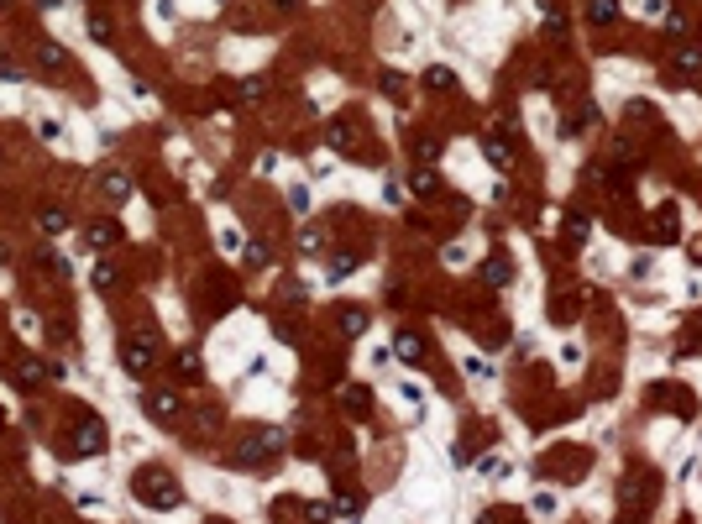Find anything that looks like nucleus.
<instances>
[{
  "instance_id": "obj_34",
  "label": "nucleus",
  "mask_w": 702,
  "mask_h": 524,
  "mask_svg": "<svg viewBox=\"0 0 702 524\" xmlns=\"http://www.w3.org/2000/svg\"><path fill=\"white\" fill-rule=\"evenodd\" d=\"M0 79H21V69H16L11 58H0Z\"/></svg>"
},
{
  "instance_id": "obj_9",
  "label": "nucleus",
  "mask_w": 702,
  "mask_h": 524,
  "mask_svg": "<svg viewBox=\"0 0 702 524\" xmlns=\"http://www.w3.org/2000/svg\"><path fill=\"white\" fill-rule=\"evenodd\" d=\"M482 152H488L493 168H508V163H514V147H508L503 137H482Z\"/></svg>"
},
{
  "instance_id": "obj_1",
  "label": "nucleus",
  "mask_w": 702,
  "mask_h": 524,
  "mask_svg": "<svg viewBox=\"0 0 702 524\" xmlns=\"http://www.w3.org/2000/svg\"><path fill=\"white\" fill-rule=\"evenodd\" d=\"M131 493H137V503H147V508H179L184 503V488L173 482V472H163V467L131 472Z\"/></svg>"
},
{
  "instance_id": "obj_14",
  "label": "nucleus",
  "mask_w": 702,
  "mask_h": 524,
  "mask_svg": "<svg viewBox=\"0 0 702 524\" xmlns=\"http://www.w3.org/2000/svg\"><path fill=\"white\" fill-rule=\"evenodd\" d=\"M409 189H414V194H435V189H440L435 168H414V173H409Z\"/></svg>"
},
{
  "instance_id": "obj_18",
  "label": "nucleus",
  "mask_w": 702,
  "mask_h": 524,
  "mask_svg": "<svg viewBox=\"0 0 702 524\" xmlns=\"http://www.w3.org/2000/svg\"><path fill=\"white\" fill-rule=\"evenodd\" d=\"M414 157H420V168H430L440 157V137H420V142H414Z\"/></svg>"
},
{
  "instance_id": "obj_28",
  "label": "nucleus",
  "mask_w": 702,
  "mask_h": 524,
  "mask_svg": "<svg viewBox=\"0 0 702 524\" xmlns=\"http://www.w3.org/2000/svg\"><path fill=\"white\" fill-rule=\"evenodd\" d=\"M89 37H94V43H105V37H111V21H105V16H89Z\"/></svg>"
},
{
  "instance_id": "obj_5",
  "label": "nucleus",
  "mask_w": 702,
  "mask_h": 524,
  "mask_svg": "<svg viewBox=\"0 0 702 524\" xmlns=\"http://www.w3.org/2000/svg\"><path fill=\"white\" fill-rule=\"evenodd\" d=\"M121 362H126V372H137V378H142V372L157 362L152 335H126V341H121Z\"/></svg>"
},
{
  "instance_id": "obj_36",
  "label": "nucleus",
  "mask_w": 702,
  "mask_h": 524,
  "mask_svg": "<svg viewBox=\"0 0 702 524\" xmlns=\"http://www.w3.org/2000/svg\"><path fill=\"white\" fill-rule=\"evenodd\" d=\"M0 6H16V0H0Z\"/></svg>"
},
{
  "instance_id": "obj_26",
  "label": "nucleus",
  "mask_w": 702,
  "mask_h": 524,
  "mask_svg": "<svg viewBox=\"0 0 702 524\" xmlns=\"http://www.w3.org/2000/svg\"><path fill=\"white\" fill-rule=\"evenodd\" d=\"M351 267H357V257H330V278H335V284H341V278L351 273Z\"/></svg>"
},
{
  "instance_id": "obj_27",
  "label": "nucleus",
  "mask_w": 702,
  "mask_h": 524,
  "mask_svg": "<svg viewBox=\"0 0 702 524\" xmlns=\"http://www.w3.org/2000/svg\"><path fill=\"white\" fill-rule=\"evenodd\" d=\"M267 262H273V257H267V247L252 241V247H247V267H267Z\"/></svg>"
},
{
  "instance_id": "obj_30",
  "label": "nucleus",
  "mask_w": 702,
  "mask_h": 524,
  "mask_svg": "<svg viewBox=\"0 0 702 524\" xmlns=\"http://www.w3.org/2000/svg\"><path fill=\"white\" fill-rule=\"evenodd\" d=\"M335 508H341V514H346V519H357V514H362V498H357V493H346V498H341V503H335Z\"/></svg>"
},
{
  "instance_id": "obj_32",
  "label": "nucleus",
  "mask_w": 702,
  "mask_h": 524,
  "mask_svg": "<svg viewBox=\"0 0 702 524\" xmlns=\"http://www.w3.org/2000/svg\"><path fill=\"white\" fill-rule=\"evenodd\" d=\"M467 372H472V378H493V367H488V362H477V357H467Z\"/></svg>"
},
{
  "instance_id": "obj_15",
  "label": "nucleus",
  "mask_w": 702,
  "mask_h": 524,
  "mask_svg": "<svg viewBox=\"0 0 702 524\" xmlns=\"http://www.w3.org/2000/svg\"><path fill=\"white\" fill-rule=\"evenodd\" d=\"M116 241H121V231H116L111 221H94L89 225V247H116Z\"/></svg>"
},
{
  "instance_id": "obj_4",
  "label": "nucleus",
  "mask_w": 702,
  "mask_h": 524,
  "mask_svg": "<svg viewBox=\"0 0 702 524\" xmlns=\"http://www.w3.org/2000/svg\"><path fill=\"white\" fill-rule=\"evenodd\" d=\"M142 409L152 420H173V414H184V398L179 388H142Z\"/></svg>"
},
{
  "instance_id": "obj_11",
  "label": "nucleus",
  "mask_w": 702,
  "mask_h": 524,
  "mask_svg": "<svg viewBox=\"0 0 702 524\" xmlns=\"http://www.w3.org/2000/svg\"><path fill=\"white\" fill-rule=\"evenodd\" d=\"M394 352H399L403 362H425V341H420V335H414V330H403L399 341H394Z\"/></svg>"
},
{
  "instance_id": "obj_33",
  "label": "nucleus",
  "mask_w": 702,
  "mask_h": 524,
  "mask_svg": "<svg viewBox=\"0 0 702 524\" xmlns=\"http://www.w3.org/2000/svg\"><path fill=\"white\" fill-rule=\"evenodd\" d=\"M330 519V503H309V524H325Z\"/></svg>"
},
{
  "instance_id": "obj_20",
  "label": "nucleus",
  "mask_w": 702,
  "mask_h": 524,
  "mask_svg": "<svg viewBox=\"0 0 702 524\" xmlns=\"http://www.w3.org/2000/svg\"><path fill=\"white\" fill-rule=\"evenodd\" d=\"M89 284H94V289H116V284H121V273H116L111 262H94V273H89Z\"/></svg>"
},
{
  "instance_id": "obj_8",
  "label": "nucleus",
  "mask_w": 702,
  "mask_h": 524,
  "mask_svg": "<svg viewBox=\"0 0 702 524\" xmlns=\"http://www.w3.org/2000/svg\"><path fill=\"white\" fill-rule=\"evenodd\" d=\"M576 315H582V299H576V294H561V299L550 304V320H556V325H572Z\"/></svg>"
},
{
  "instance_id": "obj_31",
  "label": "nucleus",
  "mask_w": 702,
  "mask_h": 524,
  "mask_svg": "<svg viewBox=\"0 0 702 524\" xmlns=\"http://www.w3.org/2000/svg\"><path fill=\"white\" fill-rule=\"evenodd\" d=\"M43 69H63V48H43Z\"/></svg>"
},
{
  "instance_id": "obj_2",
  "label": "nucleus",
  "mask_w": 702,
  "mask_h": 524,
  "mask_svg": "<svg viewBox=\"0 0 702 524\" xmlns=\"http://www.w3.org/2000/svg\"><path fill=\"white\" fill-rule=\"evenodd\" d=\"M278 451H283V430L267 425V430H252V435L236 446V462L252 467V462H262V456H278Z\"/></svg>"
},
{
  "instance_id": "obj_29",
  "label": "nucleus",
  "mask_w": 702,
  "mask_h": 524,
  "mask_svg": "<svg viewBox=\"0 0 702 524\" xmlns=\"http://www.w3.org/2000/svg\"><path fill=\"white\" fill-rule=\"evenodd\" d=\"M383 89H388L394 100H409V95H403V79H399V74H383Z\"/></svg>"
},
{
  "instance_id": "obj_12",
  "label": "nucleus",
  "mask_w": 702,
  "mask_h": 524,
  "mask_svg": "<svg viewBox=\"0 0 702 524\" xmlns=\"http://www.w3.org/2000/svg\"><path fill=\"white\" fill-rule=\"evenodd\" d=\"M341 404H346L351 414H367V409H372V394H367V388H362V383H351L346 394H341Z\"/></svg>"
},
{
  "instance_id": "obj_7",
  "label": "nucleus",
  "mask_w": 702,
  "mask_h": 524,
  "mask_svg": "<svg viewBox=\"0 0 702 524\" xmlns=\"http://www.w3.org/2000/svg\"><path fill=\"white\" fill-rule=\"evenodd\" d=\"M482 278H488V289H503L508 278H514V267H508V257H503V252H493V257L482 262Z\"/></svg>"
},
{
  "instance_id": "obj_17",
  "label": "nucleus",
  "mask_w": 702,
  "mask_h": 524,
  "mask_svg": "<svg viewBox=\"0 0 702 524\" xmlns=\"http://www.w3.org/2000/svg\"><path fill=\"white\" fill-rule=\"evenodd\" d=\"M37 225H43L48 236H63V231H69V215H63V210H43V215H37Z\"/></svg>"
},
{
  "instance_id": "obj_24",
  "label": "nucleus",
  "mask_w": 702,
  "mask_h": 524,
  "mask_svg": "<svg viewBox=\"0 0 702 524\" xmlns=\"http://www.w3.org/2000/svg\"><path fill=\"white\" fill-rule=\"evenodd\" d=\"M477 472H482V477H508V462H503V456H482Z\"/></svg>"
},
{
  "instance_id": "obj_6",
  "label": "nucleus",
  "mask_w": 702,
  "mask_h": 524,
  "mask_svg": "<svg viewBox=\"0 0 702 524\" xmlns=\"http://www.w3.org/2000/svg\"><path fill=\"white\" fill-rule=\"evenodd\" d=\"M100 189H105L111 205H121V199H131V179H126L121 168H105V173H100Z\"/></svg>"
},
{
  "instance_id": "obj_25",
  "label": "nucleus",
  "mask_w": 702,
  "mask_h": 524,
  "mask_svg": "<svg viewBox=\"0 0 702 524\" xmlns=\"http://www.w3.org/2000/svg\"><path fill=\"white\" fill-rule=\"evenodd\" d=\"M655 236H660V241H671V236H676V210H671V205L660 210V225H655Z\"/></svg>"
},
{
  "instance_id": "obj_19",
  "label": "nucleus",
  "mask_w": 702,
  "mask_h": 524,
  "mask_svg": "<svg viewBox=\"0 0 702 524\" xmlns=\"http://www.w3.org/2000/svg\"><path fill=\"white\" fill-rule=\"evenodd\" d=\"M341 330L346 335H362V330H367V310H351V304H346V310H341Z\"/></svg>"
},
{
  "instance_id": "obj_37",
  "label": "nucleus",
  "mask_w": 702,
  "mask_h": 524,
  "mask_svg": "<svg viewBox=\"0 0 702 524\" xmlns=\"http://www.w3.org/2000/svg\"><path fill=\"white\" fill-rule=\"evenodd\" d=\"M0 425H6V414H0Z\"/></svg>"
},
{
  "instance_id": "obj_16",
  "label": "nucleus",
  "mask_w": 702,
  "mask_h": 524,
  "mask_svg": "<svg viewBox=\"0 0 702 524\" xmlns=\"http://www.w3.org/2000/svg\"><path fill=\"white\" fill-rule=\"evenodd\" d=\"M420 84H425V89H456V74H451V69H435V63H430Z\"/></svg>"
},
{
  "instance_id": "obj_21",
  "label": "nucleus",
  "mask_w": 702,
  "mask_h": 524,
  "mask_svg": "<svg viewBox=\"0 0 702 524\" xmlns=\"http://www.w3.org/2000/svg\"><path fill=\"white\" fill-rule=\"evenodd\" d=\"M299 252H304V257H320V252H325V236L304 225V231H299Z\"/></svg>"
},
{
  "instance_id": "obj_3",
  "label": "nucleus",
  "mask_w": 702,
  "mask_h": 524,
  "mask_svg": "<svg viewBox=\"0 0 702 524\" xmlns=\"http://www.w3.org/2000/svg\"><path fill=\"white\" fill-rule=\"evenodd\" d=\"M69 446H74V456H100L105 446H111V435H105V425H100V420H79Z\"/></svg>"
},
{
  "instance_id": "obj_22",
  "label": "nucleus",
  "mask_w": 702,
  "mask_h": 524,
  "mask_svg": "<svg viewBox=\"0 0 702 524\" xmlns=\"http://www.w3.org/2000/svg\"><path fill=\"white\" fill-rule=\"evenodd\" d=\"M173 372L179 378H199V352H179L173 357Z\"/></svg>"
},
{
  "instance_id": "obj_13",
  "label": "nucleus",
  "mask_w": 702,
  "mask_h": 524,
  "mask_svg": "<svg viewBox=\"0 0 702 524\" xmlns=\"http://www.w3.org/2000/svg\"><path fill=\"white\" fill-rule=\"evenodd\" d=\"M587 16L598 26H613L618 21V0H587Z\"/></svg>"
},
{
  "instance_id": "obj_23",
  "label": "nucleus",
  "mask_w": 702,
  "mask_h": 524,
  "mask_svg": "<svg viewBox=\"0 0 702 524\" xmlns=\"http://www.w3.org/2000/svg\"><path fill=\"white\" fill-rule=\"evenodd\" d=\"M566 241H572V247H582V241H587V221H582V215H566Z\"/></svg>"
},
{
  "instance_id": "obj_10",
  "label": "nucleus",
  "mask_w": 702,
  "mask_h": 524,
  "mask_svg": "<svg viewBox=\"0 0 702 524\" xmlns=\"http://www.w3.org/2000/svg\"><path fill=\"white\" fill-rule=\"evenodd\" d=\"M16 378H21L26 388H37L43 378H52V367H43V362H37V357H21V362H16Z\"/></svg>"
},
{
  "instance_id": "obj_35",
  "label": "nucleus",
  "mask_w": 702,
  "mask_h": 524,
  "mask_svg": "<svg viewBox=\"0 0 702 524\" xmlns=\"http://www.w3.org/2000/svg\"><path fill=\"white\" fill-rule=\"evenodd\" d=\"M273 6H278V11H294V6H299V0H273Z\"/></svg>"
}]
</instances>
